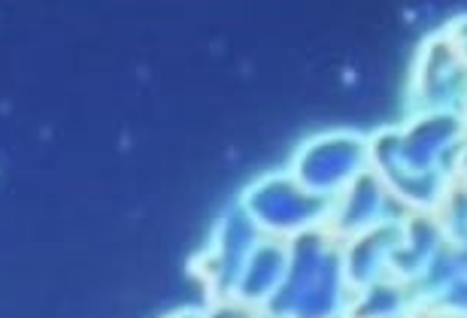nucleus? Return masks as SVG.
Segmentation results:
<instances>
[{
	"mask_svg": "<svg viewBox=\"0 0 467 318\" xmlns=\"http://www.w3.org/2000/svg\"><path fill=\"white\" fill-rule=\"evenodd\" d=\"M349 297L340 242L319 228L288 240L285 279L261 318H343Z\"/></svg>",
	"mask_w": 467,
	"mask_h": 318,
	"instance_id": "nucleus-1",
	"label": "nucleus"
},
{
	"mask_svg": "<svg viewBox=\"0 0 467 318\" xmlns=\"http://www.w3.org/2000/svg\"><path fill=\"white\" fill-rule=\"evenodd\" d=\"M234 203L255 224L261 237H274L285 242L301 237V233L325 228V219H328L331 210V200H322L306 189H301L288 176L285 167L283 170H267L255 176L237 194Z\"/></svg>",
	"mask_w": 467,
	"mask_h": 318,
	"instance_id": "nucleus-2",
	"label": "nucleus"
},
{
	"mask_svg": "<svg viewBox=\"0 0 467 318\" xmlns=\"http://www.w3.org/2000/svg\"><path fill=\"white\" fill-rule=\"evenodd\" d=\"M400 215L358 233V237H352L347 242H340L343 276H347V282H349V292H358V288L389 276L391 251H395L400 242Z\"/></svg>",
	"mask_w": 467,
	"mask_h": 318,
	"instance_id": "nucleus-9",
	"label": "nucleus"
},
{
	"mask_svg": "<svg viewBox=\"0 0 467 318\" xmlns=\"http://www.w3.org/2000/svg\"><path fill=\"white\" fill-rule=\"evenodd\" d=\"M443 36L450 40L452 46V52L459 55V61L467 67V13H459V15H452L450 22H446L443 27Z\"/></svg>",
	"mask_w": 467,
	"mask_h": 318,
	"instance_id": "nucleus-13",
	"label": "nucleus"
},
{
	"mask_svg": "<svg viewBox=\"0 0 467 318\" xmlns=\"http://www.w3.org/2000/svg\"><path fill=\"white\" fill-rule=\"evenodd\" d=\"M450 180L467 189V137H464V143L459 146V152H455L452 161H450Z\"/></svg>",
	"mask_w": 467,
	"mask_h": 318,
	"instance_id": "nucleus-14",
	"label": "nucleus"
},
{
	"mask_svg": "<svg viewBox=\"0 0 467 318\" xmlns=\"http://www.w3.org/2000/svg\"><path fill=\"white\" fill-rule=\"evenodd\" d=\"M467 107V67L437 27L419 43L407 79V116L462 112Z\"/></svg>",
	"mask_w": 467,
	"mask_h": 318,
	"instance_id": "nucleus-5",
	"label": "nucleus"
},
{
	"mask_svg": "<svg viewBox=\"0 0 467 318\" xmlns=\"http://www.w3.org/2000/svg\"><path fill=\"white\" fill-rule=\"evenodd\" d=\"M437 228H441L446 246L452 251L467 255V189L459 182L446 185L443 198L437 200V207L431 210Z\"/></svg>",
	"mask_w": 467,
	"mask_h": 318,
	"instance_id": "nucleus-12",
	"label": "nucleus"
},
{
	"mask_svg": "<svg viewBox=\"0 0 467 318\" xmlns=\"http://www.w3.org/2000/svg\"><path fill=\"white\" fill-rule=\"evenodd\" d=\"M446 251L450 246H446L431 212H404L400 215V242L389 261V276L416 288Z\"/></svg>",
	"mask_w": 467,
	"mask_h": 318,
	"instance_id": "nucleus-7",
	"label": "nucleus"
},
{
	"mask_svg": "<svg viewBox=\"0 0 467 318\" xmlns=\"http://www.w3.org/2000/svg\"><path fill=\"white\" fill-rule=\"evenodd\" d=\"M400 210L379 182L377 173H361L358 180L349 182L337 198L331 200L328 219H325V233L337 242H347L358 233L377 228V224L398 219Z\"/></svg>",
	"mask_w": 467,
	"mask_h": 318,
	"instance_id": "nucleus-6",
	"label": "nucleus"
},
{
	"mask_svg": "<svg viewBox=\"0 0 467 318\" xmlns=\"http://www.w3.org/2000/svg\"><path fill=\"white\" fill-rule=\"evenodd\" d=\"M161 318H207V306L185 303V306H176V310H171V313H164Z\"/></svg>",
	"mask_w": 467,
	"mask_h": 318,
	"instance_id": "nucleus-15",
	"label": "nucleus"
},
{
	"mask_svg": "<svg viewBox=\"0 0 467 318\" xmlns=\"http://www.w3.org/2000/svg\"><path fill=\"white\" fill-rule=\"evenodd\" d=\"M416 318H467V258L446 251L416 285Z\"/></svg>",
	"mask_w": 467,
	"mask_h": 318,
	"instance_id": "nucleus-10",
	"label": "nucleus"
},
{
	"mask_svg": "<svg viewBox=\"0 0 467 318\" xmlns=\"http://www.w3.org/2000/svg\"><path fill=\"white\" fill-rule=\"evenodd\" d=\"M285 270H288V242L261 237L255 242V249L249 251L246 264H243L237 282L231 288L228 303H237L243 310L261 315L265 306L274 301L279 285H283Z\"/></svg>",
	"mask_w": 467,
	"mask_h": 318,
	"instance_id": "nucleus-8",
	"label": "nucleus"
},
{
	"mask_svg": "<svg viewBox=\"0 0 467 318\" xmlns=\"http://www.w3.org/2000/svg\"><path fill=\"white\" fill-rule=\"evenodd\" d=\"M343 318H416V288L382 276L352 292Z\"/></svg>",
	"mask_w": 467,
	"mask_h": 318,
	"instance_id": "nucleus-11",
	"label": "nucleus"
},
{
	"mask_svg": "<svg viewBox=\"0 0 467 318\" xmlns=\"http://www.w3.org/2000/svg\"><path fill=\"white\" fill-rule=\"evenodd\" d=\"M261 233L255 231L237 203H231L228 210L213 221L207 242L189 258V276L198 279L203 292V306H219L228 303L231 288L237 282L243 264H246L249 251L255 249Z\"/></svg>",
	"mask_w": 467,
	"mask_h": 318,
	"instance_id": "nucleus-4",
	"label": "nucleus"
},
{
	"mask_svg": "<svg viewBox=\"0 0 467 318\" xmlns=\"http://www.w3.org/2000/svg\"><path fill=\"white\" fill-rule=\"evenodd\" d=\"M285 170L316 198L334 200L349 182L370 170L368 134L355 128L319 130L295 146Z\"/></svg>",
	"mask_w": 467,
	"mask_h": 318,
	"instance_id": "nucleus-3",
	"label": "nucleus"
}]
</instances>
